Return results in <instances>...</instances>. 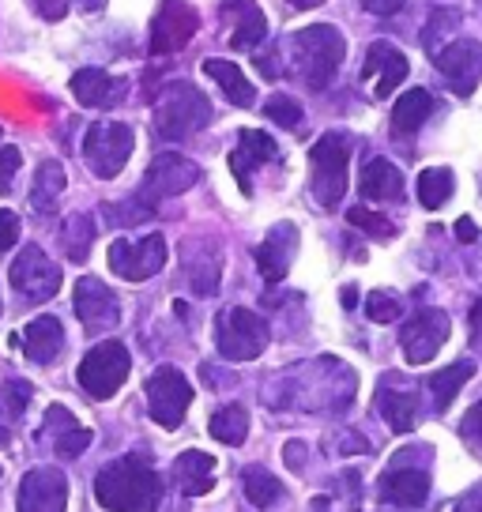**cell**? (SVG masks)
<instances>
[{
    "label": "cell",
    "mask_w": 482,
    "mask_h": 512,
    "mask_svg": "<svg viewBox=\"0 0 482 512\" xmlns=\"http://www.w3.org/2000/svg\"><path fill=\"white\" fill-rule=\"evenodd\" d=\"M460 437L467 441L471 452H479L482 456V400L464 415V422H460Z\"/></svg>",
    "instance_id": "43"
},
{
    "label": "cell",
    "mask_w": 482,
    "mask_h": 512,
    "mask_svg": "<svg viewBox=\"0 0 482 512\" xmlns=\"http://www.w3.org/2000/svg\"><path fill=\"white\" fill-rule=\"evenodd\" d=\"M449 336H452L449 313H441V309H418L400 332L403 358H407L411 366H422V362H430V358L445 347Z\"/></svg>",
    "instance_id": "11"
},
{
    "label": "cell",
    "mask_w": 482,
    "mask_h": 512,
    "mask_svg": "<svg viewBox=\"0 0 482 512\" xmlns=\"http://www.w3.org/2000/svg\"><path fill=\"white\" fill-rule=\"evenodd\" d=\"M200 181V166L189 162L185 155H159V159L147 166L144 174V185H140V200L144 204H159L166 196H181V192H189Z\"/></svg>",
    "instance_id": "13"
},
{
    "label": "cell",
    "mask_w": 482,
    "mask_h": 512,
    "mask_svg": "<svg viewBox=\"0 0 482 512\" xmlns=\"http://www.w3.org/2000/svg\"><path fill=\"white\" fill-rule=\"evenodd\" d=\"M370 12H377V16H392V12H400L403 0H362Z\"/></svg>",
    "instance_id": "48"
},
{
    "label": "cell",
    "mask_w": 482,
    "mask_h": 512,
    "mask_svg": "<svg viewBox=\"0 0 482 512\" xmlns=\"http://www.w3.org/2000/svg\"><path fill=\"white\" fill-rule=\"evenodd\" d=\"M19 162H23L19 147H4V151H0V196L12 189V177H16Z\"/></svg>",
    "instance_id": "44"
},
{
    "label": "cell",
    "mask_w": 482,
    "mask_h": 512,
    "mask_svg": "<svg viewBox=\"0 0 482 512\" xmlns=\"http://www.w3.org/2000/svg\"><path fill=\"white\" fill-rule=\"evenodd\" d=\"M456 238L464 241V245H471V241L479 238V230H475V223H471V219H460V223H456Z\"/></svg>",
    "instance_id": "49"
},
{
    "label": "cell",
    "mask_w": 482,
    "mask_h": 512,
    "mask_svg": "<svg viewBox=\"0 0 482 512\" xmlns=\"http://www.w3.org/2000/svg\"><path fill=\"white\" fill-rule=\"evenodd\" d=\"M366 317L373 324H392V320L400 317V302L388 294V290H373L370 298H366Z\"/></svg>",
    "instance_id": "42"
},
{
    "label": "cell",
    "mask_w": 482,
    "mask_h": 512,
    "mask_svg": "<svg viewBox=\"0 0 482 512\" xmlns=\"http://www.w3.org/2000/svg\"><path fill=\"white\" fill-rule=\"evenodd\" d=\"M12 347H19L34 366H53L65 351V328L57 317H34L19 336H12Z\"/></svg>",
    "instance_id": "22"
},
{
    "label": "cell",
    "mask_w": 482,
    "mask_h": 512,
    "mask_svg": "<svg viewBox=\"0 0 482 512\" xmlns=\"http://www.w3.org/2000/svg\"><path fill=\"white\" fill-rule=\"evenodd\" d=\"M193 403V384L174 366H159L147 377V407L162 430H177L185 422V411Z\"/></svg>",
    "instance_id": "8"
},
{
    "label": "cell",
    "mask_w": 482,
    "mask_h": 512,
    "mask_svg": "<svg viewBox=\"0 0 482 512\" xmlns=\"http://www.w3.org/2000/svg\"><path fill=\"white\" fill-rule=\"evenodd\" d=\"M19 238V215L8 208H0V253H8Z\"/></svg>",
    "instance_id": "45"
},
{
    "label": "cell",
    "mask_w": 482,
    "mask_h": 512,
    "mask_svg": "<svg viewBox=\"0 0 482 512\" xmlns=\"http://www.w3.org/2000/svg\"><path fill=\"white\" fill-rule=\"evenodd\" d=\"M125 91H129V83L110 76V72H102V68H80L72 76V95H76L80 106H91V110H113V106H121Z\"/></svg>",
    "instance_id": "24"
},
{
    "label": "cell",
    "mask_w": 482,
    "mask_h": 512,
    "mask_svg": "<svg viewBox=\"0 0 482 512\" xmlns=\"http://www.w3.org/2000/svg\"><path fill=\"white\" fill-rule=\"evenodd\" d=\"M129 369H132V354L125 351V343L117 339H106L87 351V358L80 362V388L91 396V400H110L117 396V388L129 381Z\"/></svg>",
    "instance_id": "7"
},
{
    "label": "cell",
    "mask_w": 482,
    "mask_h": 512,
    "mask_svg": "<svg viewBox=\"0 0 482 512\" xmlns=\"http://www.w3.org/2000/svg\"><path fill=\"white\" fill-rule=\"evenodd\" d=\"M290 57H294V72L302 76L309 91H324L336 80L339 64L347 57V42L336 27L317 23V27H306L290 38Z\"/></svg>",
    "instance_id": "2"
},
{
    "label": "cell",
    "mask_w": 482,
    "mask_h": 512,
    "mask_svg": "<svg viewBox=\"0 0 482 512\" xmlns=\"http://www.w3.org/2000/svg\"><path fill=\"white\" fill-rule=\"evenodd\" d=\"M76 317L80 324L91 332V336H102V332H110L117 328V320H121V305H117V294H113L102 279L95 275H83L80 283H76Z\"/></svg>",
    "instance_id": "15"
},
{
    "label": "cell",
    "mask_w": 482,
    "mask_h": 512,
    "mask_svg": "<svg viewBox=\"0 0 482 512\" xmlns=\"http://www.w3.org/2000/svg\"><path fill=\"white\" fill-rule=\"evenodd\" d=\"M65 166L57 159H46L38 166V174H34V185H31V208L38 215H49V211H57L61 204V196H65Z\"/></svg>",
    "instance_id": "27"
},
{
    "label": "cell",
    "mask_w": 482,
    "mask_h": 512,
    "mask_svg": "<svg viewBox=\"0 0 482 512\" xmlns=\"http://www.w3.org/2000/svg\"><path fill=\"white\" fill-rule=\"evenodd\" d=\"M471 328H475V332L482 328V302L471 305Z\"/></svg>",
    "instance_id": "51"
},
{
    "label": "cell",
    "mask_w": 482,
    "mask_h": 512,
    "mask_svg": "<svg viewBox=\"0 0 482 512\" xmlns=\"http://www.w3.org/2000/svg\"><path fill=\"white\" fill-rule=\"evenodd\" d=\"M215 347L230 362H253L268 347V324L253 309H223L215 320Z\"/></svg>",
    "instance_id": "6"
},
{
    "label": "cell",
    "mask_w": 482,
    "mask_h": 512,
    "mask_svg": "<svg viewBox=\"0 0 482 512\" xmlns=\"http://www.w3.org/2000/svg\"><path fill=\"white\" fill-rule=\"evenodd\" d=\"M76 4H80L83 12H98V8H102V4H106V0H76Z\"/></svg>",
    "instance_id": "52"
},
{
    "label": "cell",
    "mask_w": 482,
    "mask_h": 512,
    "mask_svg": "<svg viewBox=\"0 0 482 512\" xmlns=\"http://www.w3.org/2000/svg\"><path fill=\"white\" fill-rule=\"evenodd\" d=\"M434 64L452 87V95H475V87L482 80V46L475 38H452L449 46H441Z\"/></svg>",
    "instance_id": "14"
},
{
    "label": "cell",
    "mask_w": 482,
    "mask_h": 512,
    "mask_svg": "<svg viewBox=\"0 0 482 512\" xmlns=\"http://www.w3.org/2000/svg\"><path fill=\"white\" fill-rule=\"evenodd\" d=\"M430 113H434V95L426 87H415V91L396 98V106H392V132L411 136V132H418V128L426 125Z\"/></svg>",
    "instance_id": "30"
},
{
    "label": "cell",
    "mask_w": 482,
    "mask_h": 512,
    "mask_svg": "<svg viewBox=\"0 0 482 512\" xmlns=\"http://www.w3.org/2000/svg\"><path fill=\"white\" fill-rule=\"evenodd\" d=\"M290 4H294V8H321L324 0H290Z\"/></svg>",
    "instance_id": "53"
},
{
    "label": "cell",
    "mask_w": 482,
    "mask_h": 512,
    "mask_svg": "<svg viewBox=\"0 0 482 512\" xmlns=\"http://www.w3.org/2000/svg\"><path fill=\"white\" fill-rule=\"evenodd\" d=\"M377 494L385 505H400V509H418L426 497H430V471L426 467H403V460L388 467L381 482H377Z\"/></svg>",
    "instance_id": "18"
},
{
    "label": "cell",
    "mask_w": 482,
    "mask_h": 512,
    "mask_svg": "<svg viewBox=\"0 0 482 512\" xmlns=\"http://www.w3.org/2000/svg\"><path fill=\"white\" fill-rule=\"evenodd\" d=\"M241 482H245V497H249V505H257V509H272L279 497L287 494L283 490V482L275 479L272 471H264V467H245L241 471Z\"/></svg>",
    "instance_id": "33"
},
{
    "label": "cell",
    "mask_w": 482,
    "mask_h": 512,
    "mask_svg": "<svg viewBox=\"0 0 482 512\" xmlns=\"http://www.w3.org/2000/svg\"><path fill=\"white\" fill-rule=\"evenodd\" d=\"M27 4H31L42 19H49V23H53V19L68 16V4H72V0H27Z\"/></svg>",
    "instance_id": "46"
},
{
    "label": "cell",
    "mask_w": 482,
    "mask_h": 512,
    "mask_svg": "<svg viewBox=\"0 0 482 512\" xmlns=\"http://www.w3.org/2000/svg\"><path fill=\"white\" fill-rule=\"evenodd\" d=\"M174 486L185 497H204L215 486V460L200 448H189L174 460Z\"/></svg>",
    "instance_id": "26"
},
{
    "label": "cell",
    "mask_w": 482,
    "mask_h": 512,
    "mask_svg": "<svg viewBox=\"0 0 482 512\" xmlns=\"http://www.w3.org/2000/svg\"><path fill=\"white\" fill-rule=\"evenodd\" d=\"M358 189L366 200H400L403 196V174L388 159H370L362 170Z\"/></svg>",
    "instance_id": "29"
},
{
    "label": "cell",
    "mask_w": 482,
    "mask_h": 512,
    "mask_svg": "<svg viewBox=\"0 0 482 512\" xmlns=\"http://www.w3.org/2000/svg\"><path fill=\"white\" fill-rule=\"evenodd\" d=\"M136 147V132L121 121H98L83 136V162L91 166V174L110 181L129 166V155Z\"/></svg>",
    "instance_id": "5"
},
{
    "label": "cell",
    "mask_w": 482,
    "mask_h": 512,
    "mask_svg": "<svg viewBox=\"0 0 482 512\" xmlns=\"http://www.w3.org/2000/svg\"><path fill=\"white\" fill-rule=\"evenodd\" d=\"M95 497L106 512H155L162 501V479L144 456H121L98 471Z\"/></svg>",
    "instance_id": "1"
},
{
    "label": "cell",
    "mask_w": 482,
    "mask_h": 512,
    "mask_svg": "<svg viewBox=\"0 0 482 512\" xmlns=\"http://www.w3.org/2000/svg\"><path fill=\"white\" fill-rule=\"evenodd\" d=\"M204 125H211V102L193 83H170L155 98V128L162 140H189Z\"/></svg>",
    "instance_id": "3"
},
{
    "label": "cell",
    "mask_w": 482,
    "mask_h": 512,
    "mask_svg": "<svg viewBox=\"0 0 482 512\" xmlns=\"http://www.w3.org/2000/svg\"><path fill=\"white\" fill-rule=\"evenodd\" d=\"M452 512H482V486H475L471 494H464L456 501V509Z\"/></svg>",
    "instance_id": "47"
},
{
    "label": "cell",
    "mask_w": 482,
    "mask_h": 512,
    "mask_svg": "<svg viewBox=\"0 0 482 512\" xmlns=\"http://www.w3.org/2000/svg\"><path fill=\"white\" fill-rule=\"evenodd\" d=\"M219 12H223L230 46L241 49V53L257 49L260 42L268 38V19H264L257 0H223V8H219Z\"/></svg>",
    "instance_id": "20"
},
{
    "label": "cell",
    "mask_w": 482,
    "mask_h": 512,
    "mask_svg": "<svg viewBox=\"0 0 482 512\" xmlns=\"http://www.w3.org/2000/svg\"><path fill=\"white\" fill-rule=\"evenodd\" d=\"M275 159H279V147H275V140L268 132H260V128H245V132H241L238 147H234V155H230V170H234L245 196L253 192V174Z\"/></svg>",
    "instance_id": "19"
},
{
    "label": "cell",
    "mask_w": 482,
    "mask_h": 512,
    "mask_svg": "<svg viewBox=\"0 0 482 512\" xmlns=\"http://www.w3.org/2000/svg\"><path fill=\"white\" fill-rule=\"evenodd\" d=\"M189 283L200 298H211L219 290V256H204V260H189Z\"/></svg>",
    "instance_id": "37"
},
{
    "label": "cell",
    "mask_w": 482,
    "mask_h": 512,
    "mask_svg": "<svg viewBox=\"0 0 482 512\" xmlns=\"http://www.w3.org/2000/svg\"><path fill=\"white\" fill-rule=\"evenodd\" d=\"M0 313H4V305H0Z\"/></svg>",
    "instance_id": "55"
},
{
    "label": "cell",
    "mask_w": 482,
    "mask_h": 512,
    "mask_svg": "<svg viewBox=\"0 0 482 512\" xmlns=\"http://www.w3.org/2000/svg\"><path fill=\"white\" fill-rule=\"evenodd\" d=\"M302 460H306V448H298V441H290V445H287V464L298 467Z\"/></svg>",
    "instance_id": "50"
},
{
    "label": "cell",
    "mask_w": 482,
    "mask_h": 512,
    "mask_svg": "<svg viewBox=\"0 0 482 512\" xmlns=\"http://www.w3.org/2000/svg\"><path fill=\"white\" fill-rule=\"evenodd\" d=\"M475 377V362H456V366H449V369H437L434 377H430V392H434V407L437 411H449L452 407V400L460 396V388H464L467 381Z\"/></svg>",
    "instance_id": "31"
},
{
    "label": "cell",
    "mask_w": 482,
    "mask_h": 512,
    "mask_svg": "<svg viewBox=\"0 0 482 512\" xmlns=\"http://www.w3.org/2000/svg\"><path fill=\"white\" fill-rule=\"evenodd\" d=\"M42 441H49V448L57 452V460H76L87 452L91 445V430L76 422V415L61 407V403H53L46 411V426H42Z\"/></svg>",
    "instance_id": "21"
},
{
    "label": "cell",
    "mask_w": 482,
    "mask_h": 512,
    "mask_svg": "<svg viewBox=\"0 0 482 512\" xmlns=\"http://www.w3.org/2000/svg\"><path fill=\"white\" fill-rule=\"evenodd\" d=\"M294 253H298V226H294V223H275L272 230H268L264 245L257 249L260 275H264L268 283H279V279L290 272Z\"/></svg>",
    "instance_id": "25"
},
{
    "label": "cell",
    "mask_w": 482,
    "mask_h": 512,
    "mask_svg": "<svg viewBox=\"0 0 482 512\" xmlns=\"http://www.w3.org/2000/svg\"><path fill=\"white\" fill-rule=\"evenodd\" d=\"M61 245H65L68 260L83 264L87 253H91V245H95V219H91V215H83V211L68 215L65 226H61Z\"/></svg>",
    "instance_id": "32"
},
{
    "label": "cell",
    "mask_w": 482,
    "mask_h": 512,
    "mask_svg": "<svg viewBox=\"0 0 482 512\" xmlns=\"http://www.w3.org/2000/svg\"><path fill=\"white\" fill-rule=\"evenodd\" d=\"M204 72H208L211 80L223 87V95L241 106V110H249V106H257V91H253V83L241 76V64L234 61H219V57H208L204 61Z\"/></svg>",
    "instance_id": "28"
},
{
    "label": "cell",
    "mask_w": 482,
    "mask_h": 512,
    "mask_svg": "<svg viewBox=\"0 0 482 512\" xmlns=\"http://www.w3.org/2000/svg\"><path fill=\"white\" fill-rule=\"evenodd\" d=\"M343 305H347V309H354V287L343 290Z\"/></svg>",
    "instance_id": "54"
},
{
    "label": "cell",
    "mask_w": 482,
    "mask_h": 512,
    "mask_svg": "<svg viewBox=\"0 0 482 512\" xmlns=\"http://www.w3.org/2000/svg\"><path fill=\"white\" fill-rule=\"evenodd\" d=\"M106 215H110L113 226H136V223H144V219H151V215H155V208H151V204H144L140 196H132V200L110 204V208H106Z\"/></svg>",
    "instance_id": "38"
},
{
    "label": "cell",
    "mask_w": 482,
    "mask_h": 512,
    "mask_svg": "<svg viewBox=\"0 0 482 512\" xmlns=\"http://www.w3.org/2000/svg\"><path fill=\"white\" fill-rule=\"evenodd\" d=\"M347 223L373 234V238H392V234H396L392 219H385V215H377V211H370V208H351L347 211Z\"/></svg>",
    "instance_id": "41"
},
{
    "label": "cell",
    "mask_w": 482,
    "mask_h": 512,
    "mask_svg": "<svg viewBox=\"0 0 482 512\" xmlns=\"http://www.w3.org/2000/svg\"><path fill=\"white\" fill-rule=\"evenodd\" d=\"M347 162H351V144L339 132H324L321 140L313 144V151H309V166H313L309 185H313V196H317L321 208H336L343 200V192H347Z\"/></svg>",
    "instance_id": "4"
},
{
    "label": "cell",
    "mask_w": 482,
    "mask_h": 512,
    "mask_svg": "<svg viewBox=\"0 0 482 512\" xmlns=\"http://www.w3.org/2000/svg\"><path fill=\"white\" fill-rule=\"evenodd\" d=\"M8 279H12V290H16L27 305L49 302V298L61 290V268H57L38 245H27V249L16 256V264L8 268Z\"/></svg>",
    "instance_id": "9"
},
{
    "label": "cell",
    "mask_w": 482,
    "mask_h": 512,
    "mask_svg": "<svg viewBox=\"0 0 482 512\" xmlns=\"http://www.w3.org/2000/svg\"><path fill=\"white\" fill-rule=\"evenodd\" d=\"M452 189H456V177L445 166H430V170L418 174V204L422 208L437 211L452 196Z\"/></svg>",
    "instance_id": "35"
},
{
    "label": "cell",
    "mask_w": 482,
    "mask_h": 512,
    "mask_svg": "<svg viewBox=\"0 0 482 512\" xmlns=\"http://www.w3.org/2000/svg\"><path fill=\"white\" fill-rule=\"evenodd\" d=\"M166 264V238L162 234H147L140 241L117 238L110 245V268L113 275L129 279V283H144L151 275L162 272Z\"/></svg>",
    "instance_id": "10"
},
{
    "label": "cell",
    "mask_w": 482,
    "mask_h": 512,
    "mask_svg": "<svg viewBox=\"0 0 482 512\" xmlns=\"http://www.w3.org/2000/svg\"><path fill=\"white\" fill-rule=\"evenodd\" d=\"M411 64L403 57V49H396L392 42H373L366 49V64H362V80L373 87V98H388L403 80H407Z\"/></svg>",
    "instance_id": "17"
},
{
    "label": "cell",
    "mask_w": 482,
    "mask_h": 512,
    "mask_svg": "<svg viewBox=\"0 0 482 512\" xmlns=\"http://www.w3.org/2000/svg\"><path fill=\"white\" fill-rule=\"evenodd\" d=\"M208 430H211V437L223 441V445H241L245 433H249V411H245L241 403H226L223 411L211 415Z\"/></svg>",
    "instance_id": "34"
},
{
    "label": "cell",
    "mask_w": 482,
    "mask_h": 512,
    "mask_svg": "<svg viewBox=\"0 0 482 512\" xmlns=\"http://www.w3.org/2000/svg\"><path fill=\"white\" fill-rule=\"evenodd\" d=\"M68 479L57 467H34L19 482V512H65Z\"/></svg>",
    "instance_id": "16"
},
{
    "label": "cell",
    "mask_w": 482,
    "mask_h": 512,
    "mask_svg": "<svg viewBox=\"0 0 482 512\" xmlns=\"http://www.w3.org/2000/svg\"><path fill=\"white\" fill-rule=\"evenodd\" d=\"M264 117H268L272 125L298 128V125H302V106H298L290 95H272V102L264 106Z\"/></svg>",
    "instance_id": "40"
},
{
    "label": "cell",
    "mask_w": 482,
    "mask_h": 512,
    "mask_svg": "<svg viewBox=\"0 0 482 512\" xmlns=\"http://www.w3.org/2000/svg\"><path fill=\"white\" fill-rule=\"evenodd\" d=\"M460 31V12H452V8H437L434 16H430V23L422 27V46H426V53L430 57H437L441 53V42H452Z\"/></svg>",
    "instance_id": "36"
},
{
    "label": "cell",
    "mask_w": 482,
    "mask_h": 512,
    "mask_svg": "<svg viewBox=\"0 0 482 512\" xmlns=\"http://www.w3.org/2000/svg\"><path fill=\"white\" fill-rule=\"evenodd\" d=\"M196 27H200V16H196L193 4L185 0H162L155 19H151V53L155 57H166V53H177L193 42Z\"/></svg>",
    "instance_id": "12"
},
{
    "label": "cell",
    "mask_w": 482,
    "mask_h": 512,
    "mask_svg": "<svg viewBox=\"0 0 482 512\" xmlns=\"http://www.w3.org/2000/svg\"><path fill=\"white\" fill-rule=\"evenodd\" d=\"M31 403V384L27 381H8L0 384V415L4 418H19Z\"/></svg>",
    "instance_id": "39"
},
{
    "label": "cell",
    "mask_w": 482,
    "mask_h": 512,
    "mask_svg": "<svg viewBox=\"0 0 482 512\" xmlns=\"http://www.w3.org/2000/svg\"><path fill=\"white\" fill-rule=\"evenodd\" d=\"M377 411L388 422L392 433H411L418 422V392L415 388H403V381L392 373V377H381V388H377Z\"/></svg>",
    "instance_id": "23"
}]
</instances>
